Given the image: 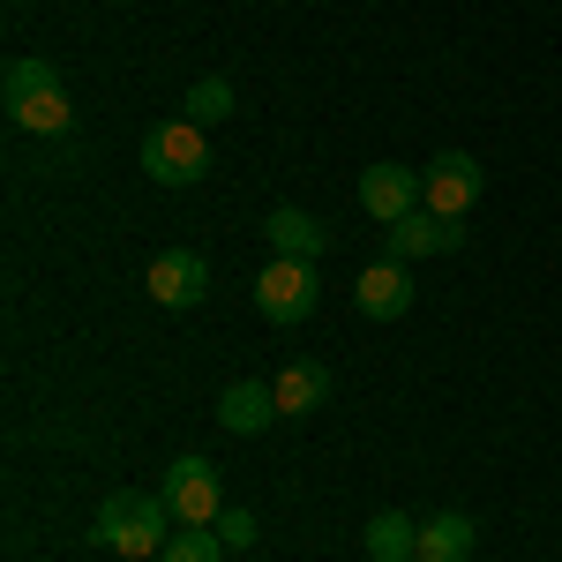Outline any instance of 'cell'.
Returning <instances> with one entry per match:
<instances>
[{"instance_id":"obj_9","label":"cell","mask_w":562,"mask_h":562,"mask_svg":"<svg viewBox=\"0 0 562 562\" xmlns=\"http://www.w3.org/2000/svg\"><path fill=\"white\" fill-rule=\"evenodd\" d=\"M428 211L442 217H465L480 203V188H487V173H480V158H465V150H442V158H428Z\"/></svg>"},{"instance_id":"obj_15","label":"cell","mask_w":562,"mask_h":562,"mask_svg":"<svg viewBox=\"0 0 562 562\" xmlns=\"http://www.w3.org/2000/svg\"><path fill=\"white\" fill-rule=\"evenodd\" d=\"M262 233H270V256H293V262H315V256H323V225H315L307 211H270V225H262Z\"/></svg>"},{"instance_id":"obj_17","label":"cell","mask_w":562,"mask_h":562,"mask_svg":"<svg viewBox=\"0 0 562 562\" xmlns=\"http://www.w3.org/2000/svg\"><path fill=\"white\" fill-rule=\"evenodd\" d=\"M166 562H225V540H217V525H180L173 540H166Z\"/></svg>"},{"instance_id":"obj_8","label":"cell","mask_w":562,"mask_h":562,"mask_svg":"<svg viewBox=\"0 0 562 562\" xmlns=\"http://www.w3.org/2000/svg\"><path fill=\"white\" fill-rule=\"evenodd\" d=\"M143 285H150V301L158 307H203V293H211V262L195 256V248H166V256L150 262V278H143Z\"/></svg>"},{"instance_id":"obj_6","label":"cell","mask_w":562,"mask_h":562,"mask_svg":"<svg viewBox=\"0 0 562 562\" xmlns=\"http://www.w3.org/2000/svg\"><path fill=\"white\" fill-rule=\"evenodd\" d=\"M465 248V217H442V211H413L383 225V256L390 262H420V256H458Z\"/></svg>"},{"instance_id":"obj_16","label":"cell","mask_w":562,"mask_h":562,"mask_svg":"<svg viewBox=\"0 0 562 562\" xmlns=\"http://www.w3.org/2000/svg\"><path fill=\"white\" fill-rule=\"evenodd\" d=\"M180 105H188L180 121L217 128V121H233V83H225V76H203V83H188V98H180Z\"/></svg>"},{"instance_id":"obj_2","label":"cell","mask_w":562,"mask_h":562,"mask_svg":"<svg viewBox=\"0 0 562 562\" xmlns=\"http://www.w3.org/2000/svg\"><path fill=\"white\" fill-rule=\"evenodd\" d=\"M166 495H105V510H98V525H90V540L98 548H113V555H128V562H143V555H166Z\"/></svg>"},{"instance_id":"obj_1","label":"cell","mask_w":562,"mask_h":562,"mask_svg":"<svg viewBox=\"0 0 562 562\" xmlns=\"http://www.w3.org/2000/svg\"><path fill=\"white\" fill-rule=\"evenodd\" d=\"M0 98H8V121L23 135H68V90H60V68L38 60V53H15L8 76H0Z\"/></svg>"},{"instance_id":"obj_13","label":"cell","mask_w":562,"mask_h":562,"mask_svg":"<svg viewBox=\"0 0 562 562\" xmlns=\"http://www.w3.org/2000/svg\"><path fill=\"white\" fill-rule=\"evenodd\" d=\"M480 548L473 518H458V510H435V518H420V548H413V562H465Z\"/></svg>"},{"instance_id":"obj_4","label":"cell","mask_w":562,"mask_h":562,"mask_svg":"<svg viewBox=\"0 0 562 562\" xmlns=\"http://www.w3.org/2000/svg\"><path fill=\"white\" fill-rule=\"evenodd\" d=\"M323 301V285H315V262H293V256H270V270L256 278V307L270 323H307Z\"/></svg>"},{"instance_id":"obj_3","label":"cell","mask_w":562,"mask_h":562,"mask_svg":"<svg viewBox=\"0 0 562 562\" xmlns=\"http://www.w3.org/2000/svg\"><path fill=\"white\" fill-rule=\"evenodd\" d=\"M143 173L158 180V188H195V180L211 173V143L195 121H158V128L143 135Z\"/></svg>"},{"instance_id":"obj_10","label":"cell","mask_w":562,"mask_h":562,"mask_svg":"<svg viewBox=\"0 0 562 562\" xmlns=\"http://www.w3.org/2000/svg\"><path fill=\"white\" fill-rule=\"evenodd\" d=\"M352 301H360V315H375V323H397L405 307H413V285H405V262H368L360 270V285H352Z\"/></svg>"},{"instance_id":"obj_14","label":"cell","mask_w":562,"mask_h":562,"mask_svg":"<svg viewBox=\"0 0 562 562\" xmlns=\"http://www.w3.org/2000/svg\"><path fill=\"white\" fill-rule=\"evenodd\" d=\"M360 540H368V562H413V548H420V525L405 518V510H375Z\"/></svg>"},{"instance_id":"obj_18","label":"cell","mask_w":562,"mask_h":562,"mask_svg":"<svg viewBox=\"0 0 562 562\" xmlns=\"http://www.w3.org/2000/svg\"><path fill=\"white\" fill-rule=\"evenodd\" d=\"M217 540H225V548H256V518H248V510H225V518H217Z\"/></svg>"},{"instance_id":"obj_5","label":"cell","mask_w":562,"mask_h":562,"mask_svg":"<svg viewBox=\"0 0 562 562\" xmlns=\"http://www.w3.org/2000/svg\"><path fill=\"white\" fill-rule=\"evenodd\" d=\"M166 510L180 525H217L225 518V487H217L211 458H173L166 465Z\"/></svg>"},{"instance_id":"obj_12","label":"cell","mask_w":562,"mask_h":562,"mask_svg":"<svg viewBox=\"0 0 562 562\" xmlns=\"http://www.w3.org/2000/svg\"><path fill=\"white\" fill-rule=\"evenodd\" d=\"M217 420H225V435H262L270 420H278V390L270 383H225Z\"/></svg>"},{"instance_id":"obj_7","label":"cell","mask_w":562,"mask_h":562,"mask_svg":"<svg viewBox=\"0 0 562 562\" xmlns=\"http://www.w3.org/2000/svg\"><path fill=\"white\" fill-rule=\"evenodd\" d=\"M360 211L397 225V217L428 211V180L413 173V166H368V173H360Z\"/></svg>"},{"instance_id":"obj_11","label":"cell","mask_w":562,"mask_h":562,"mask_svg":"<svg viewBox=\"0 0 562 562\" xmlns=\"http://www.w3.org/2000/svg\"><path fill=\"white\" fill-rule=\"evenodd\" d=\"M270 390H278V420H301L315 405H330V368L323 360H285Z\"/></svg>"}]
</instances>
